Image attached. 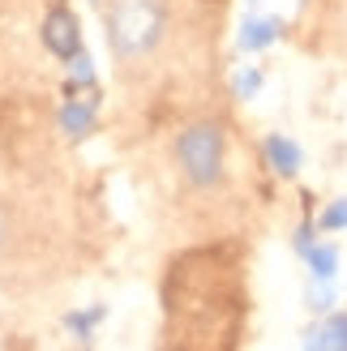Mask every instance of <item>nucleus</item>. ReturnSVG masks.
Here are the masks:
<instances>
[{"instance_id":"nucleus-11","label":"nucleus","mask_w":347,"mask_h":351,"mask_svg":"<svg viewBox=\"0 0 347 351\" xmlns=\"http://www.w3.org/2000/svg\"><path fill=\"white\" fill-rule=\"evenodd\" d=\"M318 227H322V232H343V227H347V197H339V202L326 206L322 219H318Z\"/></svg>"},{"instance_id":"nucleus-8","label":"nucleus","mask_w":347,"mask_h":351,"mask_svg":"<svg viewBox=\"0 0 347 351\" xmlns=\"http://www.w3.org/2000/svg\"><path fill=\"white\" fill-rule=\"evenodd\" d=\"M309 270H313V278H331L335 283V270H339V249L335 244H313V249L304 253Z\"/></svg>"},{"instance_id":"nucleus-4","label":"nucleus","mask_w":347,"mask_h":351,"mask_svg":"<svg viewBox=\"0 0 347 351\" xmlns=\"http://www.w3.org/2000/svg\"><path fill=\"white\" fill-rule=\"evenodd\" d=\"M43 43H47V51L56 60H73L77 51H82V26H77V17H73V9H64L60 0L47 9V17H43Z\"/></svg>"},{"instance_id":"nucleus-5","label":"nucleus","mask_w":347,"mask_h":351,"mask_svg":"<svg viewBox=\"0 0 347 351\" xmlns=\"http://www.w3.org/2000/svg\"><path fill=\"white\" fill-rule=\"evenodd\" d=\"M262 154H266V167H270L274 176H296L300 163H304L300 146L291 142V137H283V133H270L266 142H262Z\"/></svg>"},{"instance_id":"nucleus-10","label":"nucleus","mask_w":347,"mask_h":351,"mask_svg":"<svg viewBox=\"0 0 347 351\" xmlns=\"http://www.w3.org/2000/svg\"><path fill=\"white\" fill-rule=\"evenodd\" d=\"M232 90H236V99H253L257 90H262V69H257V64H240L236 77H232Z\"/></svg>"},{"instance_id":"nucleus-7","label":"nucleus","mask_w":347,"mask_h":351,"mask_svg":"<svg viewBox=\"0 0 347 351\" xmlns=\"http://www.w3.org/2000/svg\"><path fill=\"white\" fill-rule=\"evenodd\" d=\"M279 34H283L279 17H249L245 30H240V47H245V51H266Z\"/></svg>"},{"instance_id":"nucleus-14","label":"nucleus","mask_w":347,"mask_h":351,"mask_svg":"<svg viewBox=\"0 0 347 351\" xmlns=\"http://www.w3.org/2000/svg\"><path fill=\"white\" fill-rule=\"evenodd\" d=\"M309 249H313V223H300V232H296V253L304 257Z\"/></svg>"},{"instance_id":"nucleus-16","label":"nucleus","mask_w":347,"mask_h":351,"mask_svg":"<svg viewBox=\"0 0 347 351\" xmlns=\"http://www.w3.org/2000/svg\"><path fill=\"white\" fill-rule=\"evenodd\" d=\"M249 5H257V0H249Z\"/></svg>"},{"instance_id":"nucleus-13","label":"nucleus","mask_w":347,"mask_h":351,"mask_svg":"<svg viewBox=\"0 0 347 351\" xmlns=\"http://www.w3.org/2000/svg\"><path fill=\"white\" fill-rule=\"evenodd\" d=\"M103 322V308H91V313H69V330L82 339H91V330Z\"/></svg>"},{"instance_id":"nucleus-3","label":"nucleus","mask_w":347,"mask_h":351,"mask_svg":"<svg viewBox=\"0 0 347 351\" xmlns=\"http://www.w3.org/2000/svg\"><path fill=\"white\" fill-rule=\"evenodd\" d=\"M176 167L193 189H215L228 171V133L219 120H193L176 133Z\"/></svg>"},{"instance_id":"nucleus-2","label":"nucleus","mask_w":347,"mask_h":351,"mask_svg":"<svg viewBox=\"0 0 347 351\" xmlns=\"http://www.w3.org/2000/svg\"><path fill=\"white\" fill-rule=\"evenodd\" d=\"M103 26L120 73L133 77L137 69H150V60L167 43L171 0H103Z\"/></svg>"},{"instance_id":"nucleus-15","label":"nucleus","mask_w":347,"mask_h":351,"mask_svg":"<svg viewBox=\"0 0 347 351\" xmlns=\"http://www.w3.org/2000/svg\"><path fill=\"white\" fill-rule=\"evenodd\" d=\"M304 351H322V339H318V326L304 330Z\"/></svg>"},{"instance_id":"nucleus-9","label":"nucleus","mask_w":347,"mask_h":351,"mask_svg":"<svg viewBox=\"0 0 347 351\" xmlns=\"http://www.w3.org/2000/svg\"><path fill=\"white\" fill-rule=\"evenodd\" d=\"M318 339H322V351H347V313H331L318 326Z\"/></svg>"},{"instance_id":"nucleus-6","label":"nucleus","mask_w":347,"mask_h":351,"mask_svg":"<svg viewBox=\"0 0 347 351\" xmlns=\"http://www.w3.org/2000/svg\"><path fill=\"white\" fill-rule=\"evenodd\" d=\"M95 108H99L95 99H86V103H82V99L64 103V108H60V133L73 137V142H77V137H86V133L95 129Z\"/></svg>"},{"instance_id":"nucleus-1","label":"nucleus","mask_w":347,"mask_h":351,"mask_svg":"<svg viewBox=\"0 0 347 351\" xmlns=\"http://www.w3.org/2000/svg\"><path fill=\"white\" fill-rule=\"evenodd\" d=\"M245 335V274L232 249H189L163 278L167 351H240Z\"/></svg>"},{"instance_id":"nucleus-12","label":"nucleus","mask_w":347,"mask_h":351,"mask_svg":"<svg viewBox=\"0 0 347 351\" xmlns=\"http://www.w3.org/2000/svg\"><path fill=\"white\" fill-rule=\"evenodd\" d=\"M335 304V287H331V278H313V287H309V308L313 313H326Z\"/></svg>"}]
</instances>
